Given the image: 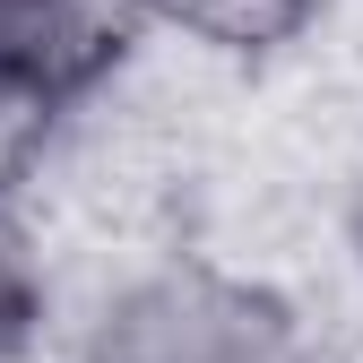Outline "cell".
<instances>
[{"instance_id": "1", "label": "cell", "mask_w": 363, "mask_h": 363, "mask_svg": "<svg viewBox=\"0 0 363 363\" xmlns=\"http://www.w3.org/2000/svg\"><path fill=\"white\" fill-rule=\"evenodd\" d=\"M78 363H329L311 320L225 259H156L86 320Z\"/></svg>"}, {"instance_id": "2", "label": "cell", "mask_w": 363, "mask_h": 363, "mask_svg": "<svg viewBox=\"0 0 363 363\" xmlns=\"http://www.w3.org/2000/svg\"><path fill=\"white\" fill-rule=\"evenodd\" d=\"M130 43H139L130 0H0V78L35 86L61 113L104 96Z\"/></svg>"}, {"instance_id": "3", "label": "cell", "mask_w": 363, "mask_h": 363, "mask_svg": "<svg viewBox=\"0 0 363 363\" xmlns=\"http://www.w3.org/2000/svg\"><path fill=\"white\" fill-rule=\"evenodd\" d=\"M130 18L182 35L208 61H277L320 26V0H130Z\"/></svg>"}, {"instance_id": "4", "label": "cell", "mask_w": 363, "mask_h": 363, "mask_svg": "<svg viewBox=\"0 0 363 363\" xmlns=\"http://www.w3.org/2000/svg\"><path fill=\"white\" fill-rule=\"evenodd\" d=\"M61 104H43L35 86L0 78V208H9L18 191H35L43 173H52V147H61Z\"/></svg>"}, {"instance_id": "5", "label": "cell", "mask_w": 363, "mask_h": 363, "mask_svg": "<svg viewBox=\"0 0 363 363\" xmlns=\"http://www.w3.org/2000/svg\"><path fill=\"white\" fill-rule=\"evenodd\" d=\"M346 225H354V251H363V164H354V199H346Z\"/></svg>"}]
</instances>
